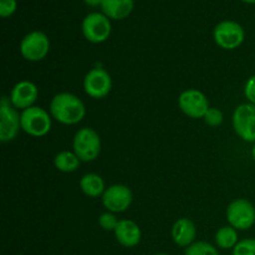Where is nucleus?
I'll return each mask as SVG.
<instances>
[{
    "label": "nucleus",
    "instance_id": "nucleus-29",
    "mask_svg": "<svg viewBox=\"0 0 255 255\" xmlns=\"http://www.w3.org/2000/svg\"><path fill=\"white\" fill-rule=\"evenodd\" d=\"M154 255H167V254H154Z\"/></svg>",
    "mask_w": 255,
    "mask_h": 255
},
{
    "label": "nucleus",
    "instance_id": "nucleus-28",
    "mask_svg": "<svg viewBox=\"0 0 255 255\" xmlns=\"http://www.w3.org/2000/svg\"><path fill=\"white\" fill-rule=\"evenodd\" d=\"M244 2H248V4H255V0H242Z\"/></svg>",
    "mask_w": 255,
    "mask_h": 255
},
{
    "label": "nucleus",
    "instance_id": "nucleus-9",
    "mask_svg": "<svg viewBox=\"0 0 255 255\" xmlns=\"http://www.w3.org/2000/svg\"><path fill=\"white\" fill-rule=\"evenodd\" d=\"M232 122L239 138L255 143V105L249 102L239 105L234 110Z\"/></svg>",
    "mask_w": 255,
    "mask_h": 255
},
{
    "label": "nucleus",
    "instance_id": "nucleus-16",
    "mask_svg": "<svg viewBox=\"0 0 255 255\" xmlns=\"http://www.w3.org/2000/svg\"><path fill=\"white\" fill-rule=\"evenodd\" d=\"M133 5V0H104L101 9L109 19L121 20L131 14Z\"/></svg>",
    "mask_w": 255,
    "mask_h": 255
},
{
    "label": "nucleus",
    "instance_id": "nucleus-18",
    "mask_svg": "<svg viewBox=\"0 0 255 255\" xmlns=\"http://www.w3.org/2000/svg\"><path fill=\"white\" fill-rule=\"evenodd\" d=\"M80 163H81V161L74 151H61L54 158V164L56 169L60 172H64V173L75 172L80 167Z\"/></svg>",
    "mask_w": 255,
    "mask_h": 255
},
{
    "label": "nucleus",
    "instance_id": "nucleus-23",
    "mask_svg": "<svg viewBox=\"0 0 255 255\" xmlns=\"http://www.w3.org/2000/svg\"><path fill=\"white\" fill-rule=\"evenodd\" d=\"M203 120L204 122H206V125H208L209 127H218L223 124V112L219 109H216V107H211V109L207 111Z\"/></svg>",
    "mask_w": 255,
    "mask_h": 255
},
{
    "label": "nucleus",
    "instance_id": "nucleus-3",
    "mask_svg": "<svg viewBox=\"0 0 255 255\" xmlns=\"http://www.w3.org/2000/svg\"><path fill=\"white\" fill-rule=\"evenodd\" d=\"M51 115L42 107H29L20 114L21 129L32 137H44L51 129Z\"/></svg>",
    "mask_w": 255,
    "mask_h": 255
},
{
    "label": "nucleus",
    "instance_id": "nucleus-4",
    "mask_svg": "<svg viewBox=\"0 0 255 255\" xmlns=\"http://www.w3.org/2000/svg\"><path fill=\"white\" fill-rule=\"evenodd\" d=\"M227 221L237 231H248L255 223V207L248 199L238 198L227 208Z\"/></svg>",
    "mask_w": 255,
    "mask_h": 255
},
{
    "label": "nucleus",
    "instance_id": "nucleus-5",
    "mask_svg": "<svg viewBox=\"0 0 255 255\" xmlns=\"http://www.w3.org/2000/svg\"><path fill=\"white\" fill-rule=\"evenodd\" d=\"M20 128L21 122L19 112L11 105L9 97L2 96L0 101V141L6 143L15 139Z\"/></svg>",
    "mask_w": 255,
    "mask_h": 255
},
{
    "label": "nucleus",
    "instance_id": "nucleus-22",
    "mask_svg": "<svg viewBox=\"0 0 255 255\" xmlns=\"http://www.w3.org/2000/svg\"><path fill=\"white\" fill-rule=\"evenodd\" d=\"M233 255H255V238L239 241V243L234 247Z\"/></svg>",
    "mask_w": 255,
    "mask_h": 255
},
{
    "label": "nucleus",
    "instance_id": "nucleus-10",
    "mask_svg": "<svg viewBox=\"0 0 255 255\" xmlns=\"http://www.w3.org/2000/svg\"><path fill=\"white\" fill-rule=\"evenodd\" d=\"M178 106L186 116L191 119H203L211 109L206 95L196 89H188L178 97Z\"/></svg>",
    "mask_w": 255,
    "mask_h": 255
},
{
    "label": "nucleus",
    "instance_id": "nucleus-15",
    "mask_svg": "<svg viewBox=\"0 0 255 255\" xmlns=\"http://www.w3.org/2000/svg\"><path fill=\"white\" fill-rule=\"evenodd\" d=\"M171 236L177 246L188 248L194 243V239H196V224L189 218H179L178 221L174 222L173 227H172Z\"/></svg>",
    "mask_w": 255,
    "mask_h": 255
},
{
    "label": "nucleus",
    "instance_id": "nucleus-7",
    "mask_svg": "<svg viewBox=\"0 0 255 255\" xmlns=\"http://www.w3.org/2000/svg\"><path fill=\"white\" fill-rule=\"evenodd\" d=\"M50 51V40L45 32L35 30L22 37L20 42V54L25 60L31 62L45 59Z\"/></svg>",
    "mask_w": 255,
    "mask_h": 255
},
{
    "label": "nucleus",
    "instance_id": "nucleus-17",
    "mask_svg": "<svg viewBox=\"0 0 255 255\" xmlns=\"http://www.w3.org/2000/svg\"><path fill=\"white\" fill-rule=\"evenodd\" d=\"M80 188L85 196L91 197V198L102 197L104 192L106 191L104 178L97 173L84 174L80 179Z\"/></svg>",
    "mask_w": 255,
    "mask_h": 255
},
{
    "label": "nucleus",
    "instance_id": "nucleus-27",
    "mask_svg": "<svg viewBox=\"0 0 255 255\" xmlns=\"http://www.w3.org/2000/svg\"><path fill=\"white\" fill-rule=\"evenodd\" d=\"M252 157H253V159L255 162V143L253 144V148H252Z\"/></svg>",
    "mask_w": 255,
    "mask_h": 255
},
{
    "label": "nucleus",
    "instance_id": "nucleus-12",
    "mask_svg": "<svg viewBox=\"0 0 255 255\" xmlns=\"http://www.w3.org/2000/svg\"><path fill=\"white\" fill-rule=\"evenodd\" d=\"M105 208L112 213H122L127 211L133 201L132 191L125 184H112L107 187L101 197Z\"/></svg>",
    "mask_w": 255,
    "mask_h": 255
},
{
    "label": "nucleus",
    "instance_id": "nucleus-11",
    "mask_svg": "<svg viewBox=\"0 0 255 255\" xmlns=\"http://www.w3.org/2000/svg\"><path fill=\"white\" fill-rule=\"evenodd\" d=\"M84 90L92 99H104L112 90L111 75L101 67L90 70L84 79Z\"/></svg>",
    "mask_w": 255,
    "mask_h": 255
},
{
    "label": "nucleus",
    "instance_id": "nucleus-26",
    "mask_svg": "<svg viewBox=\"0 0 255 255\" xmlns=\"http://www.w3.org/2000/svg\"><path fill=\"white\" fill-rule=\"evenodd\" d=\"M84 1L86 2L89 6H99V5L101 6V4L104 0H84Z\"/></svg>",
    "mask_w": 255,
    "mask_h": 255
},
{
    "label": "nucleus",
    "instance_id": "nucleus-20",
    "mask_svg": "<svg viewBox=\"0 0 255 255\" xmlns=\"http://www.w3.org/2000/svg\"><path fill=\"white\" fill-rule=\"evenodd\" d=\"M184 255H219V252L207 242H196L186 249Z\"/></svg>",
    "mask_w": 255,
    "mask_h": 255
},
{
    "label": "nucleus",
    "instance_id": "nucleus-2",
    "mask_svg": "<svg viewBox=\"0 0 255 255\" xmlns=\"http://www.w3.org/2000/svg\"><path fill=\"white\" fill-rule=\"evenodd\" d=\"M72 148L81 162H92L101 153L100 134L90 127H82L75 133Z\"/></svg>",
    "mask_w": 255,
    "mask_h": 255
},
{
    "label": "nucleus",
    "instance_id": "nucleus-19",
    "mask_svg": "<svg viewBox=\"0 0 255 255\" xmlns=\"http://www.w3.org/2000/svg\"><path fill=\"white\" fill-rule=\"evenodd\" d=\"M216 243L221 249H234L239 243L238 232L232 226H224L216 233Z\"/></svg>",
    "mask_w": 255,
    "mask_h": 255
},
{
    "label": "nucleus",
    "instance_id": "nucleus-21",
    "mask_svg": "<svg viewBox=\"0 0 255 255\" xmlns=\"http://www.w3.org/2000/svg\"><path fill=\"white\" fill-rule=\"evenodd\" d=\"M120 219L117 218L116 214L112 213V212H105L101 216L99 217V224L104 231L107 232H115L117 224H119Z\"/></svg>",
    "mask_w": 255,
    "mask_h": 255
},
{
    "label": "nucleus",
    "instance_id": "nucleus-14",
    "mask_svg": "<svg viewBox=\"0 0 255 255\" xmlns=\"http://www.w3.org/2000/svg\"><path fill=\"white\" fill-rule=\"evenodd\" d=\"M114 233L117 242L126 248H133V247L138 246L142 238L138 224L129 219H121Z\"/></svg>",
    "mask_w": 255,
    "mask_h": 255
},
{
    "label": "nucleus",
    "instance_id": "nucleus-6",
    "mask_svg": "<svg viewBox=\"0 0 255 255\" xmlns=\"http://www.w3.org/2000/svg\"><path fill=\"white\" fill-rule=\"evenodd\" d=\"M111 21L104 12H91L82 21V34L87 41L101 44L111 35Z\"/></svg>",
    "mask_w": 255,
    "mask_h": 255
},
{
    "label": "nucleus",
    "instance_id": "nucleus-1",
    "mask_svg": "<svg viewBox=\"0 0 255 255\" xmlns=\"http://www.w3.org/2000/svg\"><path fill=\"white\" fill-rule=\"evenodd\" d=\"M50 115L62 125H76L84 120L86 107L81 99L70 92H61L52 97Z\"/></svg>",
    "mask_w": 255,
    "mask_h": 255
},
{
    "label": "nucleus",
    "instance_id": "nucleus-25",
    "mask_svg": "<svg viewBox=\"0 0 255 255\" xmlns=\"http://www.w3.org/2000/svg\"><path fill=\"white\" fill-rule=\"evenodd\" d=\"M244 95H246V99L248 100L249 104L255 105V75L249 77L248 81L246 82Z\"/></svg>",
    "mask_w": 255,
    "mask_h": 255
},
{
    "label": "nucleus",
    "instance_id": "nucleus-13",
    "mask_svg": "<svg viewBox=\"0 0 255 255\" xmlns=\"http://www.w3.org/2000/svg\"><path fill=\"white\" fill-rule=\"evenodd\" d=\"M37 97H39V89L36 85L29 80H22L12 87L9 99L15 109L24 111L34 106Z\"/></svg>",
    "mask_w": 255,
    "mask_h": 255
},
{
    "label": "nucleus",
    "instance_id": "nucleus-24",
    "mask_svg": "<svg viewBox=\"0 0 255 255\" xmlns=\"http://www.w3.org/2000/svg\"><path fill=\"white\" fill-rule=\"evenodd\" d=\"M16 0H0V16H11L16 10Z\"/></svg>",
    "mask_w": 255,
    "mask_h": 255
},
{
    "label": "nucleus",
    "instance_id": "nucleus-8",
    "mask_svg": "<svg viewBox=\"0 0 255 255\" xmlns=\"http://www.w3.org/2000/svg\"><path fill=\"white\" fill-rule=\"evenodd\" d=\"M216 44L224 50H234L243 44L246 32L241 24L233 20L221 21L213 31Z\"/></svg>",
    "mask_w": 255,
    "mask_h": 255
}]
</instances>
